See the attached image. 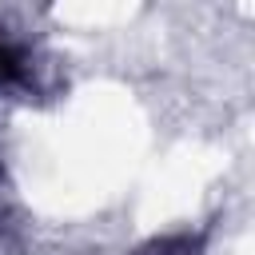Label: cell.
I'll use <instances>...</instances> for the list:
<instances>
[{"label": "cell", "mask_w": 255, "mask_h": 255, "mask_svg": "<svg viewBox=\"0 0 255 255\" xmlns=\"http://www.w3.org/2000/svg\"><path fill=\"white\" fill-rule=\"evenodd\" d=\"M12 72H16V56H12V52H8L4 44H0V84H4V80H8Z\"/></svg>", "instance_id": "1"}]
</instances>
